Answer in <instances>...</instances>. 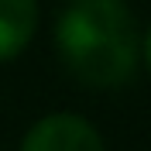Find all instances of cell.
<instances>
[{
  "mask_svg": "<svg viewBox=\"0 0 151 151\" xmlns=\"http://www.w3.org/2000/svg\"><path fill=\"white\" fill-rule=\"evenodd\" d=\"M65 69L86 86H120L137 69L141 35L124 0H76L55 24Z\"/></svg>",
  "mask_w": 151,
  "mask_h": 151,
  "instance_id": "cell-1",
  "label": "cell"
},
{
  "mask_svg": "<svg viewBox=\"0 0 151 151\" xmlns=\"http://www.w3.org/2000/svg\"><path fill=\"white\" fill-rule=\"evenodd\" d=\"M21 151H103V137L79 113H48L24 134Z\"/></svg>",
  "mask_w": 151,
  "mask_h": 151,
  "instance_id": "cell-2",
  "label": "cell"
},
{
  "mask_svg": "<svg viewBox=\"0 0 151 151\" xmlns=\"http://www.w3.org/2000/svg\"><path fill=\"white\" fill-rule=\"evenodd\" d=\"M38 28V0H0V58L24 52Z\"/></svg>",
  "mask_w": 151,
  "mask_h": 151,
  "instance_id": "cell-3",
  "label": "cell"
},
{
  "mask_svg": "<svg viewBox=\"0 0 151 151\" xmlns=\"http://www.w3.org/2000/svg\"><path fill=\"white\" fill-rule=\"evenodd\" d=\"M144 62H148V72H151V28L144 35Z\"/></svg>",
  "mask_w": 151,
  "mask_h": 151,
  "instance_id": "cell-4",
  "label": "cell"
}]
</instances>
